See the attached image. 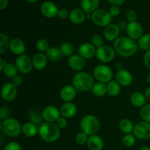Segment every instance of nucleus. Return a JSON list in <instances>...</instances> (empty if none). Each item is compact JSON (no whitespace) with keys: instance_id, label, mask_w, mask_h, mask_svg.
<instances>
[{"instance_id":"1","label":"nucleus","mask_w":150,"mask_h":150,"mask_svg":"<svg viewBox=\"0 0 150 150\" xmlns=\"http://www.w3.org/2000/svg\"><path fill=\"white\" fill-rule=\"evenodd\" d=\"M138 47V42L129 37H119L114 42V48L116 53L126 58L136 54Z\"/></svg>"},{"instance_id":"2","label":"nucleus","mask_w":150,"mask_h":150,"mask_svg":"<svg viewBox=\"0 0 150 150\" xmlns=\"http://www.w3.org/2000/svg\"><path fill=\"white\" fill-rule=\"evenodd\" d=\"M38 128V135L42 141L47 143L55 142L60 136V128L54 122H42Z\"/></svg>"},{"instance_id":"3","label":"nucleus","mask_w":150,"mask_h":150,"mask_svg":"<svg viewBox=\"0 0 150 150\" xmlns=\"http://www.w3.org/2000/svg\"><path fill=\"white\" fill-rule=\"evenodd\" d=\"M94 79L86 72H78L74 75L72 80V85L77 92H87L92 90L94 86Z\"/></svg>"},{"instance_id":"4","label":"nucleus","mask_w":150,"mask_h":150,"mask_svg":"<svg viewBox=\"0 0 150 150\" xmlns=\"http://www.w3.org/2000/svg\"><path fill=\"white\" fill-rule=\"evenodd\" d=\"M80 127L88 136H93L100 130V122L95 116L86 115L81 120Z\"/></svg>"},{"instance_id":"5","label":"nucleus","mask_w":150,"mask_h":150,"mask_svg":"<svg viewBox=\"0 0 150 150\" xmlns=\"http://www.w3.org/2000/svg\"><path fill=\"white\" fill-rule=\"evenodd\" d=\"M1 130L3 134L8 137L15 138L22 132V126L19 121L14 118H8L1 122Z\"/></svg>"},{"instance_id":"6","label":"nucleus","mask_w":150,"mask_h":150,"mask_svg":"<svg viewBox=\"0 0 150 150\" xmlns=\"http://www.w3.org/2000/svg\"><path fill=\"white\" fill-rule=\"evenodd\" d=\"M93 75L95 79L98 82L105 83L111 81L113 77V72L106 64H99L94 69Z\"/></svg>"},{"instance_id":"7","label":"nucleus","mask_w":150,"mask_h":150,"mask_svg":"<svg viewBox=\"0 0 150 150\" xmlns=\"http://www.w3.org/2000/svg\"><path fill=\"white\" fill-rule=\"evenodd\" d=\"M91 18L97 26L100 27H106L111 24L112 16L110 15L108 11L100 9L95 10L92 13Z\"/></svg>"},{"instance_id":"8","label":"nucleus","mask_w":150,"mask_h":150,"mask_svg":"<svg viewBox=\"0 0 150 150\" xmlns=\"http://www.w3.org/2000/svg\"><path fill=\"white\" fill-rule=\"evenodd\" d=\"M116 51L110 45H103L97 48L96 57L98 60L103 63H108L112 61L115 57Z\"/></svg>"},{"instance_id":"9","label":"nucleus","mask_w":150,"mask_h":150,"mask_svg":"<svg viewBox=\"0 0 150 150\" xmlns=\"http://www.w3.org/2000/svg\"><path fill=\"white\" fill-rule=\"evenodd\" d=\"M15 64L17 67L18 70L20 73L26 74L29 72L32 71L33 68V64H32V60L29 58L26 54H22V55L18 56L16 58Z\"/></svg>"},{"instance_id":"10","label":"nucleus","mask_w":150,"mask_h":150,"mask_svg":"<svg viewBox=\"0 0 150 150\" xmlns=\"http://www.w3.org/2000/svg\"><path fill=\"white\" fill-rule=\"evenodd\" d=\"M135 137L141 140L150 139V123L146 122H139L135 125L133 130Z\"/></svg>"},{"instance_id":"11","label":"nucleus","mask_w":150,"mask_h":150,"mask_svg":"<svg viewBox=\"0 0 150 150\" xmlns=\"http://www.w3.org/2000/svg\"><path fill=\"white\" fill-rule=\"evenodd\" d=\"M126 32L129 38L133 40H139L143 35L144 29L142 25L137 21L130 22L126 26Z\"/></svg>"},{"instance_id":"12","label":"nucleus","mask_w":150,"mask_h":150,"mask_svg":"<svg viewBox=\"0 0 150 150\" xmlns=\"http://www.w3.org/2000/svg\"><path fill=\"white\" fill-rule=\"evenodd\" d=\"M1 95L5 101H13L17 95V87L12 82L4 83L1 86Z\"/></svg>"},{"instance_id":"13","label":"nucleus","mask_w":150,"mask_h":150,"mask_svg":"<svg viewBox=\"0 0 150 150\" xmlns=\"http://www.w3.org/2000/svg\"><path fill=\"white\" fill-rule=\"evenodd\" d=\"M42 118L48 122H56L60 117V110L54 105H48L45 107L42 111Z\"/></svg>"},{"instance_id":"14","label":"nucleus","mask_w":150,"mask_h":150,"mask_svg":"<svg viewBox=\"0 0 150 150\" xmlns=\"http://www.w3.org/2000/svg\"><path fill=\"white\" fill-rule=\"evenodd\" d=\"M59 9L54 2L51 1H45L41 4L40 11L45 17L52 18L58 15Z\"/></svg>"},{"instance_id":"15","label":"nucleus","mask_w":150,"mask_h":150,"mask_svg":"<svg viewBox=\"0 0 150 150\" xmlns=\"http://www.w3.org/2000/svg\"><path fill=\"white\" fill-rule=\"evenodd\" d=\"M97 48L89 42H84L79 48V54L84 59H90L96 55Z\"/></svg>"},{"instance_id":"16","label":"nucleus","mask_w":150,"mask_h":150,"mask_svg":"<svg viewBox=\"0 0 150 150\" xmlns=\"http://www.w3.org/2000/svg\"><path fill=\"white\" fill-rule=\"evenodd\" d=\"M67 64L73 70L81 72L85 67L86 62L80 55H72L68 58Z\"/></svg>"},{"instance_id":"17","label":"nucleus","mask_w":150,"mask_h":150,"mask_svg":"<svg viewBox=\"0 0 150 150\" xmlns=\"http://www.w3.org/2000/svg\"><path fill=\"white\" fill-rule=\"evenodd\" d=\"M116 80L121 86H128L133 83V77L128 70L121 69L116 74Z\"/></svg>"},{"instance_id":"18","label":"nucleus","mask_w":150,"mask_h":150,"mask_svg":"<svg viewBox=\"0 0 150 150\" xmlns=\"http://www.w3.org/2000/svg\"><path fill=\"white\" fill-rule=\"evenodd\" d=\"M77 90L73 85L64 86L60 91V98L64 102H72L76 97Z\"/></svg>"},{"instance_id":"19","label":"nucleus","mask_w":150,"mask_h":150,"mask_svg":"<svg viewBox=\"0 0 150 150\" xmlns=\"http://www.w3.org/2000/svg\"><path fill=\"white\" fill-rule=\"evenodd\" d=\"M120 27L119 25L111 23L106 26L103 32L104 38L108 41H115L119 38L120 35Z\"/></svg>"},{"instance_id":"20","label":"nucleus","mask_w":150,"mask_h":150,"mask_svg":"<svg viewBox=\"0 0 150 150\" xmlns=\"http://www.w3.org/2000/svg\"><path fill=\"white\" fill-rule=\"evenodd\" d=\"M9 49L13 54L20 56L22 54H24L26 46H25V43L22 40H21L20 38H16L10 40Z\"/></svg>"},{"instance_id":"21","label":"nucleus","mask_w":150,"mask_h":150,"mask_svg":"<svg viewBox=\"0 0 150 150\" xmlns=\"http://www.w3.org/2000/svg\"><path fill=\"white\" fill-rule=\"evenodd\" d=\"M77 112V107L73 102L64 103L60 108V114L63 117L70 119L74 117Z\"/></svg>"},{"instance_id":"22","label":"nucleus","mask_w":150,"mask_h":150,"mask_svg":"<svg viewBox=\"0 0 150 150\" xmlns=\"http://www.w3.org/2000/svg\"><path fill=\"white\" fill-rule=\"evenodd\" d=\"M34 68L38 70H42L46 67L48 63V58L43 53H38L35 54L32 59Z\"/></svg>"},{"instance_id":"23","label":"nucleus","mask_w":150,"mask_h":150,"mask_svg":"<svg viewBox=\"0 0 150 150\" xmlns=\"http://www.w3.org/2000/svg\"><path fill=\"white\" fill-rule=\"evenodd\" d=\"M86 145L90 150H102L104 146V142L100 136L93 135L89 137Z\"/></svg>"},{"instance_id":"24","label":"nucleus","mask_w":150,"mask_h":150,"mask_svg":"<svg viewBox=\"0 0 150 150\" xmlns=\"http://www.w3.org/2000/svg\"><path fill=\"white\" fill-rule=\"evenodd\" d=\"M69 19L74 24H81L84 22L86 19V14L80 9H73L70 11Z\"/></svg>"},{"instance_id":"25","label":"nucleus","mask_w":150,"mask_h":150,"mask_svg":"<svg viewBox=\"0 0 150 150\" xmlns=\"http://www.w3.org/2000/svg\"><path fill=\"white\" fill-rule=\"evenodd\" d=\"M99 4V0H81V7L84 13H92L97 10Z\"/></svg>"},{"instance_id":"26","label":"nucleus","mask_w":150,"mask_h":150,"mask_svg":"<svg viewBox=\"0 0 150 150\" xmlns=\"http://www.w3.org/2000/svg\"><path fill=\"white\" fill-rule=\"evenodd\" d=\"M146 97L141 92H134L130 96V102L134 106L142 108L146 105Z\"/></svg>"},{"instance_id":"27","label":"nucleus","mask_w":150,"mask_h":150,"mask_svg":"<svg viewBox=\"0 0 150 150\" xmlns=\"http://www.w3.org/2000/svg\"><path fill=\"white\" fill-rule=\"evenodd\" d=\"M39 128L32 122H26L22 126V133L25 136L32 138L38 134Z\"/></svg>"},{"instance_id":"28","label":"nucleus","mask_w":150,"mask_h":150,"mask_svg":"<svg viewBox=\"0 0 150 150\" xmlns=\"http://www.w3.org/2000/svg\"><path fill=\"white\" fill-rule=\"evenodd\" d=\"M45 55L48 59L51 62H58L63 57V54H62L60 48L55 46L50 47L49 49L45 52Z\"/></svg>"},{"instance_id":"29","label":"nucleus","mask_w":150,"mask_h":150,"mask_svg":"<svg viewBox=\"0 0 150 150\" xmlns=\"http://www.w3.org/2000/svg\"><path fill=\"white\" fill-rule=\"evenodd\" d=\"M120 130L125 134H131L134 130V125L131 120L128 119H122L119 123Z\"/></svg>"},{"instance_id":"30","label":"nucleus","mask_w":150,"mask_h":150,"mask_svg":"<svg viewBox=\"0 0 150 150\" xmlns=\"http://www.w3.org/2000/svg\"><path fill=\"white\" fill-rule=\"evenodd\" d=\"M121 92V85L117 81H112L108 82L107 84V93L112 97L119 95Z\"/></svg>"},{"instance_id":"31","label":"nucleus","mask_w":150,"mask_h":150,"mask_svg":"<svg viewBox=\"0 0 150 150\" xmlns=\"http://www.w3.org/2000/svg\"><path fill=\"white\" fill-rule=\"evenodd\" d=\"M18 71V70L16 64L10 62H7V64H6V66L2 70L4 76L7 78H10V79H13L15 76H17Z\"/></svg>"},{"instance_id":"32","label":"nucleus","mask_w":150,"mask_h":150,"mask_svg":"<svg viewBox=\"0 0 150 150\" xmlns=\"http://www.w3.org/2000/svg\"><path fill=\"white\" fill-rule=\"evenodd\" d=\"M94 95L97 97H103L107 93V85L102 82H98L94 84L92 89Z\"/></svg>"},{"instance_id":"33","label":"nucleus","mask_w":150,"mask_h":150,"mask_svg":"<svg viewBox=\"0 0 150 150\" xmlns=\"http://www.w3.org/2000/svg\"><path fill=\"white\" fill-rule=\"evenodd\" d=\"M138 45L139 48L144 51L150 50V34H145L142 36V38L138 40Z\"/></svg>"},{"instance_id":"34","label":"nucleus","mask_w":150,"mask_h":150,"mask_svg":"<svg viewBox=\"0 0 150 150\" xmlns=\"http://www.w3.org/2000/svg\"><path fill=\"white\" fill-rule=\"evenodd\" d=\"M10 40L6 34L1 32L0 34V54H3L10 46Z\"/></svg>"},{"instance_id":"35","label":"nucleus","mask_w":150,"mask_h":150,"mask_svg":"<svg viewBox=\"0 0 150 150\" xmlns=\"http://www.w3.org/2000/svg\"><path fill=\"white\" fill-rule=\"evenodd\" d=\"M60 50H61L62 54H63V56H65V57H71L73 55V51H74V48H73V45L70 42H63L62 44L60 46Z\"/></svg>"},{"instance_id":"36","label":"nucleus","mask_w":150,"mask_h":150,"mask_svg":"<svg viewBox=\"0 0 150 150\" xmlns=\"http://www.w3.org/2000/svg\"><path fill=\"white\" fill-rule=\"evenodd\" d=\"M136 143V138L134 135L125 134L122 138V144L125 147H132Z\"/></svg>"},{"instance_id":"37","label":"nucleus","mask_w":150,"mask_h":150,"mask_svg":"<svg viewBox=\"0 0 150 150\" xmlns=\"http://www.w3.org/2000/svg\"><path fill=\"white\" fill-rule=\"evenodd\" d=\"M140 116L144 121L150 123V104L144 105L141 108Z\"/></svg>"},{"instance_id":"38","label":"nucleus","mask_w":150,"mask_h":150,"mask_svg":"<svg viewBox=\"0 0 150 150\" xmlns=\"http://www.w3.org/2000/svg\"><path fill=\"white\" fill-rule=\"evenodd\" d=\"M36 48L40 53L46 52L49 49V43L45 39H40L36 43Z\"/></svg>"},{"instance_id":"39","label":"nucleus","mask_w":150,"mask_h":150,"mask_svg":"<svg viewBox=\"0 0 150 150\" xmlns=\"http://www.w3.org/2000/svg\"><path fill=\"white\" fill-rule=\"evenodd\" d=\"M42 114H40L38 111H33L31 112L30 114V120H31V122L34 123L35 125H38V124H42Z\"/></svg>"},{"instance_id":"40","label":"nucleus","mask_w":150,"mask_h":150,"mask_svg":"<svg viewBox=\"0 0 150 150\" xmlns=\"http://www.w3.org/2000/svg\"><path fill=\"white\" fill-rule=\"evenodd\" d=\"M12 114V110L7 106H1L0 109V119L1 120H7V119L10 118V115Z\"/></svg>"},{"instance_id":"41","label":"nucleus","mask_w":150,"mask_h":150,"mask_svg":"<svg viewBox=\"0 0 150 150\" xmlns=\"http://www.w3.org/2000/svg\"><path fill=\"white\" fill-rule=\"evenodd\" d=\"M104 43V40L102 38V36L100 35H95L92 38V44L96 48H100L103 46Z\"/></svg>"},{"instance_id":"42","label":"nucleus","mask_w":150,"mask_h":150,"mask_svg":"<svg viewBox=\"0 0 150 150\" xmlns=\"http://www.w3.org/2000/svg\"><path fill=\"white\" fill-rule=\"evenodd\" d=\"M88 135L86 133H85L84 132L81 131L76 135V142H77L80 145H83L86 144L88 140Z\"/></svg>"},{"instance_id":"43","label":"nucleus","mask_w":150,"mask_h":150,"mask_svg":"<svg viewBox=\"0 0 150 150\" xmlns=\"http://www.w3.org/2000/svg\"><path fill=\"white\" fill-rule=\"evenodd\" d=\"M3 150H21V146L18 142H10L5 145Z\"/></svg>"},{"instance_id":"44","label":"nucleus","mask_w":150,"mask_h":150,"mask_svg":"<svg viewBox=\"0 0 150 150\" xmlns=\"http://www.w3.org/2000/svg\"><path fill=\"white\" fill-rule=\"evenodd\" d=\"M56 124L60 129H64L67 126V120L64 117H60L56 122Z\"/></svg>"},{"instance_id":"45","label":"nucleus","mask_w":150,"mask_h":150,"mask_svg":"<svg viewBox=\"0 0 150 150\" xmlns=\"http://www.w3.org/2000/svg\"><path fill=\"white\" fill-rule=\"evenodd\" d=\"M109 13L112 17H117L120 14V8L119 7V6H116V5H113L111 6V7L109 8Z\"/></svg>"},{"instance_id":"46","label":"nucleus","mask_w":150,"mask_h":150,"mask_svg":"<svg viewBox=\"0 0 150 150\" xmlns=\"http://www.w3.org/2000/svg\"><path fill=\"white\" fill-rule=\"evenodd\" d=\"M126 18L129 22L136 21V18H137V14L134 10H129L126 15Z\"/></svg>"},{"instance_id":"47","label":"nucleus","mask_w":150,"mask_h":150,"mask_svg":"<svg viewBox=\"0 0 150 150\" xmlns=\"http://www.w3.org/2000/svg\"><path fill=\"white\" fill-rule=\"evenodd\" d=\"M144 63L146 68L150 70V50L146 51L144 55Z\"/></svg>"},{"instance_id":"48","label":"nucleus","mask_w":150,"mask_h":150,"mask_svg":"<svg viewBox=\"0 0 150 150\" xmlns=\"http://www.w3.org/2000/svg\"><path fill=\"white\" fill-rule=\"evenodd\" d=\"M69 15H70V13H68V11L67 10H65V9H61V10H59L57 16L59 18L64 20V19H67V18H69Z\"/></svg>"},{"instance_id":"49","label":"nucleus","mask_w":150,"mask_h":150,"mask_svg":"<svg viewBox=\"0 0 150 150\" xmlns=\"http://www.w3.org/2000/svg\"><path fill=\"white\" fill-rule=\"evenodd\" d=\"M12 83L17 87V86L22 84V83H23V78L21 76L17 75V76H15L13 79H12Z\"/></svg>"},{"instance_id":"50","label":"nucleus","mask_w":150,"mask_h":150,"mask_svg":"<svg viewBox=\"0 0 150 150\" xmlns=\"http://www.w3.org/2000/svg\"><path fill=\"white\" fill-rule=\"evenodd\" d=\"M125 0H108L110 3L113 5H116V6H119V5H121L123 3L125 2Z\"/></svg>"},{"instance_id":"51","label":"nucleus","mask_w":150,"mask_h":150,"mask_svg":"<svg viewBox=\"0 0 150 150\" xmlns=\"http://www.w3.org/2000/svg\"><path fill=\"white\" fill-rule=\"evenodd\" d=\"M8 5V0H0V9L4 10Z\"/></svg>"},{"instance_id":"52","label":"nucleus","mask_w":150,"mask_h":150,"mask_svg":"<svg viewBox=\"0 0 150 150\" xmlns=\"http://www.w3.org/2000/svg\"><path fill=\"white\" fill-rule=\"evenodd\" d=\"M144 95L146 97V100L150 103V87H148L147 89H146L144 92Z\"/></svg>"},{"instance_id":"53","label":"nucleus","mask_w":150,"mask_h":150,"mask_svg":"<svg viewBox=\"0 0 150 150\" xmlns=\"http://www.w3.org/2000/svg\"><path fill=\"white\" fill-rule=\"evenodd\" d=\"M7 64V62L5 60L3 59L2 58H0V70H1V71H2L3 69H4V67H5Z\"/></svg>"},{"instance_id":"54","label":"nucleus","mask_w":150,"mask_h":150,"mask_svg":"<svg viewBox=\"0 0 150 150\" xmlns=\"http://www.w3.org/2000/svg\"><path fill=\"white\" fill-rule=\"evenodd\" d=\"M139 150H150V147H149V146H143V147L140 148Z\"/></svg>"},{"instance_id":"55","label":"nucleus","mask_w":150,"mask_h":150,"mask_svg":"<svg viewBox=\"0 0 150 150\" xmlns=\"http://www.w3.org/2000/svg\"><path fill=\"white\" fill-rule=\"evenodd\" d=\"M146 80H147L148 83H149V84H150V73H149V74H148L147 77H146Z\"/></svg>"},{"instance_id":"56","label":"nucleus","mask_w":150,"mask_h":150,"mask_svg":"<svg viewBox=\"0 0 150 150\" xmlns=\"http://www.w3.org/2000/svg\"><path fill=\"white\" fill-rule=\"evenodd\" d=\"M27 1L30 3H35V2H38L39 0H27Z\"/></svg>"}]
</instances>
